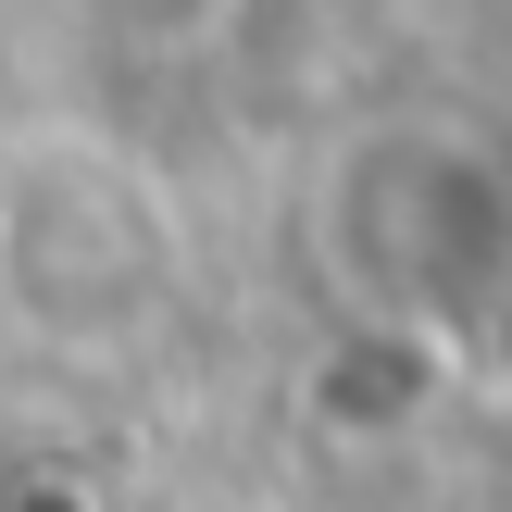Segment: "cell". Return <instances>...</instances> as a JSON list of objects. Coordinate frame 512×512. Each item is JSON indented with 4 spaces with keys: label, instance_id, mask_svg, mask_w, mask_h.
Instances as JSON below:
<instances>
[{
    "label": "cell",
    "instance_id": "obj_1",
    "mask_svg": "<svg viewBox=\"0 0 512 512\" xmlns=\"http://www.w3.org/2000/svg\"><path fill=\"white\" fill-rule=\"evenodd\" d=\"M0 288L38 338L63 350H125L175 313L188 238L175 200L88 125H38L0 150Z\"/></svg>",
    "mask_w": 512,
    "mask_h": 512
},
{
    "label": "cell",
    "instance_id": "obj_2",
    "mask_svg": "<svg viewBox=\"0 0 512 512\" xmlns=\"http://www.w3.org/2000/svg\"><path fill=\"white\" fill-rule=\"evenodd\" d=\"M325 275L375 325H475L512 275V175L475 125H375L325 163Z\"/></svg>",
    "mask_w": 512,
    "mask_h": 512
}]
</instances>
